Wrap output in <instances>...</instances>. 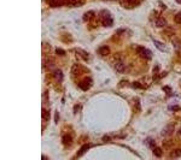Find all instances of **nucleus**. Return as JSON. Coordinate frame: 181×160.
<instances>
[{
	"label": "nucleus",
	"mask_w": 181,
	"mask_h": 160,
	"mask_svg": "<svg viewBox=\"0 0 181 160\" xmlns=\"http://www.w3.org/2000/svg\"><path fill=\"white\" fill-rule=\"evenodd\" d=\"M174 21L176 24H181V13H176L174 16Z\"/></svg>",
	"instance_id": "2eb2a0df"
},
{
	"label": "nucleus",
	"mask_w": 181,
	"mask_h": 160,
	"mask_svg": "<svg viewBox=\"0 0 181 160\" xmlns=\"http://www.w3.org/2000/svg\"><path fill=\"white\" fill-rule=\"evenodd\" d=\"M156 25L159 26V28H163V26L167 25V21H165L164 18L159 17V18H157V21H156Z\"/></svg>",
	"instance_id": "6e6552de"
},
{
	"label": "nucleus",
	"mask_w": 181,
	"mask_h": 160,
	"mask_svg": "<svg viewBox=\"0 0 181 160\" xmlns=\"http://www.w3.org/2000/svg\"><path fill=\"white\" fill-rule=\"evenodd\" d=\"M71 141H73V137H71L70 135H64V136H63V142L65 143V144H69Z\"/></svg>",
	"instance_id": "4468645a"
},
{
	"label": "nucleus",
	"mask_w": 181,
	"mask_h": 160,
	"mask_svg": "<svg viewBox=\"0 0 181 160\" xmlns=\"http://www.w3.org/2000/svg\"><path fill=\"white\" fill-rule=\"evenodd\" d=\"M153 154L156 155V156H161V155H162V149L154 147V148H153Z\"/></svg>",
	"instance_id": "dca6fc26"
},
{
	"label": "nucleus",
	"mask_w": 181,
	"mask_h": 160,
	"mask_svg": "<svg viewBox=\"0 0 181 160\" xmlns=\"http://www.w3.org/2000/svg\"><path fill=\"white\" fill-rule=\"evenodd\" d=\"M83 3H85L83 0H67V4L70 6H80Z\"/></svg>",
	"instance_id": "39448f33"
},
{
	"label": "nucleus",
	"mask_w": 181,
	"mask_h": 160,
	"mask_svg": "<svg viewBox=\"0 0 181 160\" xmlns=\"http://www.w3.org/2000/svg\"><path fill=\"white\" fill-rule=\"evenodd\" d=\"M103 24H104L105 26H110V25H112V18L108 15V16H105L104 18H103Z\"/></svg>",
	"instance_id": "0eeeda50"
},
{
	"label": "nucleus",
	"mask_w": 181,
	"mask_h": 160,
	"mask_svg": "<svg viewBox=\"0 0 181 160\" xmlns=\"http://www.w3.org/2000/svg\"><path fill=\"white\" fill-rule=\"evenodd\" d=\"M153 44L156 45V47H157L158 49H161V51H163V52H165V51H167L165 46H163V44H162V42H158V41H156V40H154V41H153Z\"/></svg>",
	"instance_id": "f8f14e48"
},
{
	"label": "nucleus",
	"mask_w": 181,
	"mask_h": 160,
	"mask_svg": "<svg viewBox=\"0 0 181 160\" xmlns=\"http://www.w3.org/2000/svg\"><path fill=\"white\" fill-rule=\"evenodd\" d=\"M179 134H180V135H181V130H179Z\"/></svg>",
	"instance_id": "4be33fe9"
},
{
	"label": "nucleus",
	"mask_w": 181,
	"mask_h": 160,
	"mask_svg": "<svg viewBox=\"0 0 181 160\" xmlns=\"http://www.w3.org/2000/svg\"><path fill=\"white\" fill-rule=\"evenodd\" d=\"M176 3H179V4H181V0H176Z\"/></svg>",
	"instance_id": "412c9836"
},
{
	"label": "nucleus",
	"mask_w": 181,
	"mask_h": 160,
	"mask_svg": "<svg viewBox=\"0 0 181 160\" xmlns=\"http://www.w3.org/2000/svg\"><path fill=\"white\" fill-rule=\"evenodd\" d=\"M173 130H174V125L173 124H170V125H168L164 130H163V135H172L173 134Z\"/></svg>",
	"instance_id": "423d86ee"
},
{
	"label": "nucleus",
	"mask_w": 181,
	"mask_h": 160,
	"mask_svg": "<svg viewBox=\"0 0 181 160\" xmlns=\"http://www.w3.org/2000/svg\"><path fill=\"white\" fill-rule=\"evenodd\" d=\"M99 53H100L101 56H108V54H110V48L106 47V46H104V47H101L99 49Z\"/></svg>",
	"instance_id": "9d476101"
},
{
	"label": "nucleus",
	"mask_w": 181,
	"mask_h": 160,
	"mask_svg": "<svg viewBox=\"0 0 181 160\" xmlns=\"http://www.w3.org/2000/svg\"><path fill=\"white\" fill-rule=\"evenodd\" d=\"M88 148H90V144H83L82 147H81V149H80V152L77 153V156H81L82 154H85V153L87 152Z\"/></svg>",
	"instance_id": "1a4fd4ad"
},
{
	"label": "nucleus",
	"mask_w": 181,
	"mask_h": 160,
	"mask_svg": "<svg viewBox=\"0 0 181 160\" xmlns=\"http://www.w3.org/2000/svg\"><path fill=\"white\" fill-rule=\"evenodd\" d=\"M170 156H172V158H179V156H181V149H174V151L172 152Z\"/></svg>",
	"instance_id": "ddd939ff"
},
{
	"label": "nucleus",
	"mask_w": 181,
	"mask_h": 160,
	"mask_svg": "<svg viewBox=\"0 0 181 160\" xmlns=\"http://www.w3.org/2000/svg\"><path fill=\"white\" fill-rule=\"evenodd\" d=\"M58 122V113H56V123Z\"/></svg>",
	"instance_id": "aec40b11"
},
{
	"label": "nucleus",
	"mask_w": 181,
	"mask_h": 160,
	"mask_svg": "<svg viewBox=\"0 0 181 160\" xmlns=\"http://www.w3.org/2000/svg\"><path fill=\"white\" fill-rule=\"evenodd\" d=\"M113 66H115V69L117 70L119 72H123L124 70H126V66H124V64H123V61H115V64H113Z\"/></svg>",
	"instance_id": "7ed1b4c3"
},
{
	"label": "nucleus",
	"mask_w": 181,
	"mask_h": 160,
	"mask_svg": "<svg viewBox=\"0 0 181 160\" xmlns=\"http://www.w3.org/2000/svg\"><path fill=\"white\" fill-rule=\"evenodd\" d=\"M42 117L46 119V121H48V119H50V112L48 111H44L42 112Z\"/></svg>",
	"instance_id": "f3484780"
},
{
	"label": "nucleus",
	"mask_w": 181,
	"mask_h": 160,
	"mask_svg": "<svg viewBox=\"0 0 181 160\" xmlns=\"http://www.w3.org/2000/svg\"><path fill=\"white\" fill-rule=\"evenodd\" d=\"M53 76H55V78L57 79L58 82L63 81V74H62V71H59V70H56V71H55V74H53Z\"/></svg>",
	"instance_id": "9b49d317"
},
{
	"label": "nucleus",
	"mask_w": 181,
	"mask_h": 160,
	"mask_svg": "<svg viewBox=\"0 0 181 160\" xmlns=\"http://www.w3.org/2000/svg\"><path fill=\"white\" fill-rule=\"evenodd\" d=\"M90 84H92V79H90V78H86L83 82H81L80 87H81L83 90H87V89L90 87Z\"/></svg>",
	"instance_id": "20e7f679"
},
{
	"label": "nucleus",
	"mask_w": 181,
	"mask_h": 160,
	"mask_svg": "<svg viewBox=\"0 0 181 160\" xmlns=\"http://www.w3.org/2000/svg\"><path fill=\"white\" fill-rule=\"evenodd\" d=\"M174 44H175V48H176V49H181V42L174 41Z\"/></svg>",
	"instance_id": "6ab92c4d"
},
{
	"label": "nucleus",
	"mask_w": 181,
	"mask_h": 160,
	"mask_svg": "<svg viewBox=\"0 0 181 160\" xmlns=\"http://www.w3.org/2000/svg\"><path fill=\"white\" fill-rule=\"evenodd\" d=\"M56 53H57L58 56H64V54H65V52L62 51V49H59V48H57V49H56Z\"/></svg>",
	"instance_id": "a211bd4d"
},
{
	"label": "nucleus",
	"mask_w": 181,
	"mask_h": 160,
	"mask_svg": "<svg viewBox=\"0 0 181 160\" xmlns=\"http://www.w3.org/2000/svg\"><path fill=\"white\" fill-rule=\"evenodd\" d=\"M138 53H139V54L143 57V58H145V59H151V57H152L151 51H149V49H146V48H144V47H139V48H138Z\"/></svg>",
	"instance_id": "f257e3e1"
},
{
	"label": "nucleus",
	"mask_w": 181,
	"mask_h": 160,
	"mask_svg": "<svg viewBox=\"0 0 181 160\" xmlns=\"http://www.w3.org/2000/svg\"><path fill=\"white\" fill-rule=\"evenodd\" d=\"M47 3L53 7H60L64 4H67V0H47Z\"/></svg>",
	"instance_id": "f03ea898"
}]
</instances>
